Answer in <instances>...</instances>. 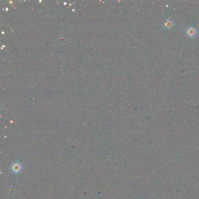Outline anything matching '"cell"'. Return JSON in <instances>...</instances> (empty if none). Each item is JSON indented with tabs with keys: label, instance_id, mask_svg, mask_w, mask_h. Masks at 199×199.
Wrapping results in <instances>:
<instances>
[{
	"label": "cell",
	"instance_id": "1",
	"mask_svg": "<svg viewBox=\"0 0 199 199\" xmlns=\"http://www.w3.org/2000/svg\"><path fill=\"white\" fill-rule=\"evenodd\" d=\"M186 32V35H188V36L191 37V38L195 37L197 34V31L196 29L192 26L188 27V28H187Z\"/></svg>",
	"mask_w": 199,
	"mask_h": 199
},
{
	"label": "cell",
	"instance_id": "2",
	"mask_svg": "<svg viewBox=\"0 0 199 199\" xmlns=\"http://www.w3.org/2000/svg\"><path fill=\"white\" fill-rule=\"evenodd\" d=\"M164 26L167 29H171L174 26V22L171 19H167L164 23Z\"/></svg>",
	"mask_w": 199,
	"mask_h": 199
}]
</instances>
